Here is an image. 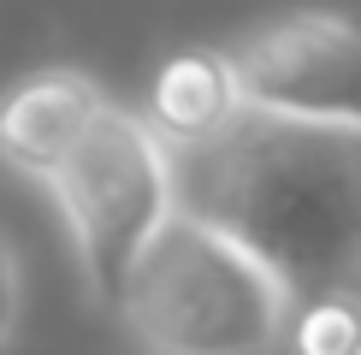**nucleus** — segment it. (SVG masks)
<instances>
[{"mask_svg": "<svg viewBox=\"0 0 361 355\" xmlns=\"http://www.w3.org/2000/svg\"><path fill=\"white\" fill-rule=\"evenodd\" d=\"M178 196L296 302L361 290V130L249 113L219 148L178 160Z\"/></svg>", "mask_w": 361, "mask_h": 355, "instance_id": "f257e3e1", "label": "nucleus"}, {"mask_svg": "<svg viewBox=\"0 0 361 355\" xmlns=\"http://www.w3.org/2000/svg\"><path fill=\"white\" fill-rule=\"evenodd\" d=\"M113 89L89 66H36L18 83L0 89V166L18 184L48 189L54 172L78 154L101 113H107Z\"/></svg>", "mask_w": 361, "mask_h": 355, "instance_id": "39448f33", "label": "nucleus"}, {"mask_svg": "<svg viewBox=\"0 0 361 355\" xmlns=\"http://www.w3.org/2000/svg\"><path fill=\"white\" fill-rule=\"evenodd\" d=\"M350 355H361V344H355V349H350Z\"/></svg>", "mask_w": 361, "mask_h": 355, "instance_id": "1a4fd4ad", "label": "nucleus"}, {"mask_svg": "<svg viewBox=\"0 0 361 355\" xmlns=\"http://www.w3.org/2000/svg\"><path fill=\"white\" fill-rule=\"evenodd\" d=\"M296 296L273 266L178 207L113 302L137 355H284Z\"/></svg>", "mask_w": 361, "mask_h": 355, "instance_id": "f03ea898", "label": "nucleus"}, {"mask_svg": "<svg viewBox=\"0 0 361 355\" xmlns=\"http://www.w3.org/2000/svg\"><path fill=\"white\" fill-rule=\"evenodd\" d=\"M142 113V125L154 130V142L172 160H195L207 148H219L237 125L249 118L237 66L225 54V42H190V48L166 54L148 77L142 101H130Z\"/></svg>", "mask_w": 361, "mask_h": 355, "instance_id": "423d86ee", "label": "nucleus"}, {"mask_svg": "<svg viewBox=\"0 0 361 355\" xmlns=\"http://www.w3.org/2000/svg\"><path fill=\"white\" fill-rule=\"evenodd\" d=\"M24 308H30V273H24L18 243L0 231V355L18 344V332H24Z\"/></svg>", "mask_w": 361, "mask_h": 355, "instance_id": "6e6552de", "label": "nucleus"}, {"mask_svg": "<svg viewBox=\"0 0 361 355\" xmlns=\"http://www.w3.org/2000/svg\"><path fill=\"white\" fill-rule=\"evenodd\" d=\"M255 118L361 130V12L284 6L225 42Z\"/></svg>", "mask_w": 361, "mask_h": 355, "instance_id": "20e7f679", "label": "nucleus"}, {"mask_svg": "<svg viewBox=\"0 0 361 355\" xmlns=\"http://www.w3.org/2000/svg\"><path fill=\"white\" fill-rule=\"evenodd\" d=\"M42 196L66 219L83 296L95 308H107V314H113L118 290H125L130 266L142 261V249L184 207V196H178V160L154 142L142 113L118 95L89 125L78 154L54 172V184Z\"/></svg>", "mask_w": 361, "mask_h": 355, "instance_id": "7ed1b4c3", "label": "nucleus"}, {"mask_svg": "<svg viewBox=\"0 0 361 355\" xmlns=\"http://www.w3.org/2000/svg\"><path fill=\"white\" fill-rule=\"evenodd\" d=\"M361 344V290H332L296 302L284 355H350Z\"/></svg>", "mask_w": 361, "mask_h": 355, "instance_id": "0eeeda50", "label": "nucleus"}]
</instances>
